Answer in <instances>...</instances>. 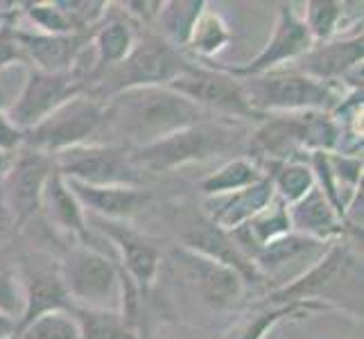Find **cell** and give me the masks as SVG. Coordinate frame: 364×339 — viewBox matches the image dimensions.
Here are the masks:
<instances>
[{"label":"cell","instance_id":"37","mask_svg":"<svg viewBox=\"0 0 364 339\" xmlns=\"http://www.w3.org/2000/svg\"><path fill=\"white\" fill-rule=\"evenodd\" d=\"M16 64H25L23 50L16 41V28L9 23H0V70Z\"/></svg>","mask_w":364,"mask_h":339},{"label":"cell","instance_id":"17","mask_svg":"<svg viewBox=\"0 0 364 339\" xmlns=\"http://www.w3.org/2000/svg\"><path fill=\"white\" fill-rule=\"evenodd\" d=\"M362 34L350 39H331L315 43L304 57H299L294 70L333 86V82L346 80L348 75L362 70Z\"/></svg>","mask_w":364,"mask_h":339},{"label":"cell","instance_id":"26","mask_svg":"<svg viewBox=\"0 0 364 339\" xmlns=\"http://www.w3.org/2000/svg\"><path fill=\"white\" fill-rule=\"evenodd\" d=\"M262 166H265L262 168L265 177L272 181L274 195L287 206L299 202L317 185L308 161H272L262 163Z\"/></svg>","mask_w":364,"mask_h":339},{"label":"cell","instance_id":"10","mask_svg":"<svg viewBox=\"0 0 364 339\" xmlns=\"http://www.w3.org/2000/svg\"><path fill=\"white\" fill-rule=\"evenodd\" d=\"M53 172L55 163L50 154L36 152L25 145L14 154L7 174L0 181V199L11 212L16 226L41 210V195Z\"/></svg>","mask_w":364,"mask_h":339},{"label":"cell","instance_id":"36","mask_svg":"<svg viewBox=\"0 0 364 339\" xmlns=\"http://www.w3.org/2000/svg\"><path fill=\"white\" fill-rule=\"evenodd\" d=\"M30 66L25 64H16L0 70V111H9V107L16 102V97L25 84V77H28Z\"/></svg>","mask_w":364,"mask_h":339},{"label":"cell","instance_id":"2","mask_svg":"<svg viewBox=\"0 0 364 339\" xmlns=\"http://www.w3.org/2000/svg\"><path fill=\"white\" fill-rule=\"evenodd\" d=\"M240 136L242 131L237 129V124L208 118L166 138H159L149 145L136 147L129 154L138 172H168L188 166V163H202L227 152L240 141Z\"/></svg>","mask_w":364,"mask_h":339},{"label":"cell","instance_id":"41","mask_svg":"<svg viewBox=\"0 0 364 339\" xmlns=\"http://www.w3.org/2000/svg\"><path fill=\"white\" fill-rule=\"evenodd\" d=\"M11 158H14V154L0 152V181H3V177L7 174V170H9V166H11Z\"/></svg>","mask_w":364,"mask_h":339},{"label":"cell","instance_id":"40","mask_svg":"<svg viewBox=\"0 0 364 339\" xmlns=\"http://www.w3.org/2000/svg\"><path fill=\"white\" fill-rule=\"evenodd\" d=\"M14 229H16V222L11 217V212L7 210V206L3 204V199H0V242H3Z\"/></svg>","mask_w":364,"mask_h":339},{"label":"cell","instance_id":"5","mask_svg":"<svg viewBox=\"0 0 364 339\" xmlns=\"http://www.w3.org/2000/svg\"><path fill=\"white\" fill-rule=\"evenodd\" d=\"M105 127V102L89 95H75L55 109L36 127L23 136V145L55 156L77 145L93 143L91 138Z\"/></svg>","mask_w":364,"mask_h":339},{"label":"cell","instance_id":"4","mask_svg":"<svg viewBox=\"0 0 364 339\" xmlns=\"http://www.w3.org/2000/svg\"><path fill=\"white\" fill-rule=\"evenodd\" d=\"M242 89L251 111L256 113H304L337 107L340 97L331 84L308 77L299 70L276 68L254 77H242Z\"/></svg>","mask_w":364,"mask_h":339},{"label":"cell","instance_id":"39","mask_svg":"<svg viewBox=\"0 0 364 339\" xmlns=\"http://www.w3.org/2000/svg\"><path fill=\"white\" fill-rule=\"evenodd\" d=\"M161 5L163 3H124V7H127V11L132 16H136L138 21H145V23H154L159 11H161Z\"/></svg>","mask_w":364,"mask_h":339},{"label":"cell","instance_id":"20","mask_svg":"<svg viewBox=\"0 0 364 339\" xmlns=\"http://www.w3.org/2000/svg\"><path fill=\"white\" fill-rule=\"evenodd\" d=\"M181 226H183V231H181L183 249H191L199 256H206L210 260L220 262V265L235 269L242 279H258L251 260L235 247L231 235L220 231L218 226H213L206 217L181 220Z\"/></svg>","mask_w":364,"mask_h":339},{"label":"cell","instance_id":"31","mask_svg":"<svg viewBox=\"0 0 364 339\" xmlns=\"http://www.w3.org/2000/svg\"><path fill=\"white\" fill-rule=\"evenodd\" d=\"M306 14L301 16L315 43H323L335 39V34L342 28L344 5L333 0H312L306 5Z\"/></svg>","mask_w":364,"mask_h":339},{"label":"cell","instance_id":"30","mask_svg":"<svg viewBox=\"0 0 364 339\" xmlns=\"http://www.w3.org/2000/svg\"><path fill=\"white\" fill-rule=\"evenodd\" d=\"M229 41H231V30H229V25L224 23V18L215 14V11L204 9L202 16L195 23L186 48H191V53H195L197 57L210 59L218 53H222V50L229 45Z\"/></svg>","mask_w":364,"mask_h":339},{"label":"cell","instance_id":"25","mask_svg":"<svg viewBox=\"0 0 364 339\" xmlns=\"http://www.w3.org/2000/svg\"><path fill=\"white\" fill-rule=\"evenodd\" d=\"M136 45L134 28L122 18H109L100 23L93 34V72L107 75L127 57Z\"/></svg>","mask_w":364,"mask_h":339},{"label":"cell","instance_id":"12","mask_svg":"<svg viewBox=\"0 0 364 339\" xmlns=\"http://www.w3.org/2000/svg\"><path fill=\"white\" fill-rule=\"evenodd\" d=\"M315 45L312 36L306 28L304 18H301L292 5H279V21L274 25V34L267 41V45L260 50V55H256L251 61L242 66H220L227 72H231L233 77H254V75H262L281 68L285 61H296L299 57H304L308 50Z\"/></svg>","mask_w":364,"mask_h":339},{"label":"cell","instance_id":"15","mask_svg":"<svg viewBox=\"0 0 364 339\" xmlns=\"http://www.w3.org/2000/svg\"><path fill=\"white\" fill-rule=\"evenodd\" d=\"M16 41L23 50L25 64L53 75L75 72L89 48L86 34H43L32 28H16Z\"/></svg>","mask_w":364,"mask_h":339},{"label":"cell","instance_id":"32","mask_svg":"<svg viewBox=\"0 0 364 339\" xmlns=\"http://www.w3.org/2000/svg\"><path fill=\"white\" fill-rule=\"evenodd\" d=\"M16 339H82L80 325L66 310H55L34 319L16 335Z\"/></svg>","mask_w":364,"mask_h":339},{"label":"cell","instance_id":"33","mask_svg":"<svg viewBox=\"0 0 364 339\" xmlns=\"http://www.w3.org/2000/svg\"><path fill=\"white\" fill-rule=\"evenodd\" d=\"M23 14L28 16L30 28L43 34H82L75 28V23L61 9L59 0L55 3H25Z\"/></svg>","mask_w":364,"mask_h":339},{"label":"cell","instance_id":"3","mask_svg":"<svg viewBox=\"0 0 364 339\" xmlns=\"http://www.w3.org/2000/svg\"><path fill=\"white\" fill-rule=\"evenodd\" d=\"M73 306L120 312L127 276L114 256L89 244H75L59 267Z\"/></svg>","mask_w":364,"mask_h":339},{"label":"cell","instance_id":"19","mask_svg":"<svg viewBox=\"0 0 364 339\" xmlns=\"http://www.w3.org/2000/svg\"><path fill=\"white\" fill-rule=\"evenodd\" d=\"M274 197L276 195L272 181L267 177H262L258 183L247 185L242 190L220 195V197H206L204 212L213 226H218L224 233H233L240 226H245L251 217H256Z\"/></svg>","mask_w":364,"mask_h":339},{"label":"cell","instance_id":"13","mask_svg":"<svg viewBox=\"0 0 364 339\" xmlns=\"http://www.w3.org/2000/svg\"><path fill=\"white\" fill-rule=\"evenodd\" d=\"M174 265L181 269L186 281L195 287L204 303L213 308H227L242 294V276L235 269L220 265L206 256H199L191 249H174Z\"/></svg>","mask_w":364,"mask_h":339},{"label":"cell","instance_id":"29","mask_svg":"<svg viewBox=\"0 0 364 339\" xmlns=\"http://www.w3.org/2000/svg\"><path fill=\"white\" fill-rule=\"evenodd\" d=\"M68 312L80 325L82 339H136V330L129 328L120 312L93 310L82 306H68Z\"/></svg>","mask_w":364,"mask_h":339},{"label":"cell","instance_id":"8","mask_svg":"<svg viewBox=\"0 0 364 339\" xmlns=\"http://www.w3.org/2000/svg\"><path fill=\"white\" fill-rule=\"evenodd\" d=\"M191 66L177 48H172L163 39H145L136 41L134 50L120 64L105 75V91L111 95L145 89V86H168Z\"/></svg>","mask_w":364,"mask_h":339},{"label":"cell","instance_id":"35","mask_svg":"<svg viewBox=\"0 0 364 339\" xmlns=\"http://www.w3.org/2000/svg\"><path fill=\"white\" fill-rule=\"evenodd\" d=\"M294 310L292 303H283L272 312H262L256 319H251L249 323H245L240 330L235 333V337L231 339H265V335L274 328L276 323H279L285 315H290Z\"/></svg>","mask_w":364,"mask_h":339},{"label":"cell","instance_id":"14","mask_svg":"<svg viewBox=\"0 0 364 339\" xmlns=\"http://www.w3.org/2000/svg\"><path fill=\"white\" fill-rule=\"evenodd\" d=\"M310 113H276L267 118L254 131L249 141V149L262 158V163L272 161H308V122ZM310 156V152H308Z\"/></svg>","mask_w":364,"mask_h":339},{"label":"cell","instance_id":"34","mask_svg":"<svg viewBox=\"0 0 364 339\" xmlns=\"http://www.w3.org/2000/svg\"><path fill=\"white\" fill-rule=\"evenodd\" d=\"M23 303H25L23 287L14 279V274L0 271V312L11 319H16V323H18V319L23 315Z\"/></svg>","mask_w":364,"mask_h":339},{"label":"cell","instance_id":"9","mask_svg":"<svg viewBox=\"0 0 364 339\" xmlns=\"http://www.w3.org/2000/svg\"><path fill=\"white\" fill-rule=\"evenodd\" d=\"M168 86L206 113L218 111L229 118H256L247 102L242 80L233 77L224 68L191 64Z\"/></svg>","mask_w":364,"mask_h":339},{"label":"cell","instance_id":"18","mask_svg":"<svg viewBox=\"0 0 364 339\" xmlns=\"http://www.w3.org/2000/svg\"><path fill=\"white\" fill-rule=\"evenodd\" d=\"M70 193L80 202L86 215L109 222H122L136 215L147 202L149 193L141 185H89L80 181H68Z\"/></svg>","mask_w":364,"mask_h":339},{"label":"cell","instance_id":"24","mask_svg":"<svg viewBox=\"0 0 364 339\" xmlns=\"http://www.w3.org/2000/svg\"><path fill=\"white\" fill-rule=\"evenodd\" d=\"M23 315L18 319V328L16 335L30 325L34 319H39L41 315H48V312L55 310H66L70 306L68 292L64 287V281H61L59 269L50 271V269H36L28 276V281L23 285Z\"/></svg>","mask_w":364,"mask_h":339},{"label":"cell","instance_id":"21","mask_svg":"<svg viewBox=\"0 0 364 339\" xmlns=\"http://www.w3.org/2000/svg\"><path fill=\"white\" fill-rule=\"evenodd\" d=\"M41 210L46 212L48 222L53 224L57 231L77 237V244L93 247L91 233H89V222H86V212L57 170L50 174V179L43 188Z\"/></svg>","mask_w":364,"mask_h":339},{"label":"cell","instance_id":"27","mask_svg":"<svg viewBox=\"0 0 364 339\" xmlns=\"http://www.w3.org/2000/svg\"><path fill=\"white\" fill-rule=\"evenodd\" d=\"M204 9V0H172V3H163L154 21L161 28V39L177 50L186 45L197 18L202 16Z\"/></svg>","mask_w":364,"mask_h":339},{"label":"cell","instance_id":"22","mask_svg":"<svg viewBox=\"0 0 364 339\" xmlns=\"http://www.w3.org/2000/svg\"><path fill=\"white\" fill-rule=\"evenodd\" d=\"M287 215H290L292 231L312 237V240L328 242L331 237H337L344 231L342 215L317 185L306 197H301L299 202L287 206Z\"/></svg>","mask_w":364,"mask_h":339},{"label":"cell","instance_id":"1","mask_svg":"<svg viewBox=\"0 0 364 339\" xmlns=\"http://www.w3.org/2000/svg\"><path fill=\"white\" fill-rule=\"evenodd\" d=\"M204 120H208V113L170 86L129 89L111 95L109 102H105V127L136 147Z\"/></svg>","mask_w":364,"mask_h":339},{"label":"cell","instance_id":"7","mask_svg":"<svg viewBox=\"0 0 364 339\" xmlns=\"http://www.w3.org/2000/svg\"><path fill=\"white\" fill-rule=\"evenodd\" d=\"M55 170L68 181L89 185H141V172L122 145L86 143L53 156Z\"/></svg>","mask_w":364,"mask_h":339},{"label":"cell","instance_id":"11","mask_svg":"<svg viewBox=\"0 0 364 339\" xmlns=\"http://www.w3.org/2000/svg\"><path fill=\"white\" fill-rule=\"evenodd\" d=\"M84 89V82L75 77L73 72L53 75L30 68L16 102L7 111V118L25 134L28 129L36 127L41 120H46L64 102H68L75 95H82Z\"/></svg>","mask_w":364,"mask_h":339},{"label":"cell","instance_id":"28","mask_svg":"<svg viewBox=\"0 0 364 339\" xmlns=\"http://www.w3.org/2000/svg\"><path fill=\"white\" fill-rule=\"evenodd\" d=\"M265 172L258 166L254 158H233L229 163H224L220 170L202 181V193L206 197H220V195H229L235 190H242L247 185L258 183Z\"/></svg>","mask_w":364,"mask_h":339},{"label":"cell","instance_id":"6","mask_svg":"<svg viewBox=\"0 0 364 339\" xmlns=\"http://www.w3.org/2000/svg\"><path fill=\"white\" fill-rule=\"evenodd\" d=\"M362 285V262L350 254L344 244H331L323 256L296 281L274 292L279 306L296 303L306 298H333L340 294L360 292Z\"/></svg>","mask_w":364,"mask_h":339},{"label":"cell","instance_id":"16","mask_svg":"<svg viewBox=\"0 0 364 339\" xmlns=\"http://www.w3.org/2000/svg\"><path fill=\"white\" fill-rule=\"evenodd\" d=\"M86 217L95 220V224H100L102 237L114 247L116 260H120L118 265L132 283L149 287L156 281V274L161 267V254L152 242L134 233L132 229H127L122 222L97 220L91 215H86Z\"/></svg>","mask_w":364,"mask_h":339},{"label":"cell","instance_id":"38","mask_svg":"<svg viewBox=\"0 0 364 339\" xmlns=\"http://www.w3.org/2000/svg\"><path fill=\"white\" fill-rule=\"evenodd\" d=\"M23 131L7 118L5 111H0V152L16 154L23 147Z\"/></svg>","mask_w":364,"mask_h":339},{"label":"cell","instance_id":"23","mask_svg":"<svg viewBox=\"0 0 364 339\" xmlns=\"http://www.w3.org/2000/svg\"><path fill=\"white\" fill-rule=\"evenodd\" d=\"M326 244H328V242L312 240V237H306L301 233L290 231L287 235L279 237V240H274V242L262 247L258 254L251 258V265H254L258 276H262V274H267V276L269 274H283V279H285L287 267H290V269L296 267L299 260L306 258V260L317 262L323 256V251L328 249Z\"/></svg>","mask_w":364,"mask_h":339}]
</instances>
